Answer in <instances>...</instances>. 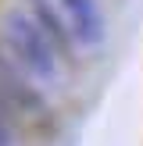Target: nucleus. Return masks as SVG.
<instances>
[{
    "label": "nucleus",
    "mask_w": 143,
    "mask_h": 146,
    "mask_svg": "<svg viewBox=\"0 0 143 146\" xmlns=\"http://www.w3.org/2000/svg\"><path fill=\"white\" fill-rule=\"evenodd\" d=\"M0 43L14 54V61L29 71L32 78H54L57 75V50L47 39L36 18L29 11H7L4 14V29H0Z\"/></svg>",
    "instance_id": "f257e3e1"
},
{
    "label": "nucleus",
    "mask_w": 143,
    "mask_h": 146,
    "mask_svg": "<svg viewBox=\"0 0 143 146\" xmlns=\"http://www.w3.org/2000/svg\"><path fill=\"white\" fill-rule=\"evenodd\" d=\"M29 14L36 18V25L47 32V39L54 43L57 54H72V43H75V32H72V21L61 18L47 0H29Z\"/></svg>",
    "instance_id": "20e7f679"
},
{
    "label": "nucleus",
    "mask_w": 143,
    "mask_h": 146,
    "mask_svg": "<svg viewBox=\"0 0 143 146\" xmlns=\"http://www.w3.org/2000/svg\"><path fill=\"white\" fill-rule=\"evenodd\" d=\"M61 7H64V18L72 21V32H75L79 43H86V46L100 43V36H104V18H100L97 0H61Z\"/></svg>",
    "instance_id": "7ed1b4c3"
},
{
    "label": "nucleus",
    "mask_w": 143,
    "mask_h": 146,
    "mask_svg": "<svg viewBox=\"0 0 143 146\" xmlns=\"http://www.w3.org/2000/svg\"><path fill=\"white\" fill-rule=\"evenodd\" d=\"M25 75H29V71L21 68V64L14 61V54L0 43V96L14 107L18 118H25V114H39V111H43L39 89H32V82H29Z\"/></svg>",
    "instance_id": "f03ea898"
}]
</instances>
